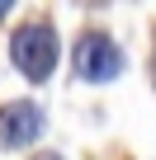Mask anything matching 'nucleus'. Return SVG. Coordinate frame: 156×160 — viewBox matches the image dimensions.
<instances>
[{"label": "nucleus", "instance_id": "3", "mask_svg": "<svg viewBox=\"0 0 156 160\" xmlns=\"http://www.w3.org/2000/svg\"><path fill=\"white\" fill-rule=\"evenodd\" d=\"M38 132H43V118L29 104H14V108H5V118H0V137L5 141H33Z\"/></svg>", "mask_w": 156, "mask_h": 160}, {"label": "nucleus", "instance_id": "1", "mask_svg": "<svg viewBox=\"0 0 156 160\" xmlns=\"http://www.w3.org/2000/svg\"><path fill=\"white\" fill-rule=\"evenodd\" d=\"M14 66L29 80H47V71L57 66V38L47 24H24L14 33Z\"/></svg>", "mask_w": 156, "mask_h": 160}, {"label": "nucleus", "instance_id": "2", "mask_svg": "<svg viewBox=\"0 0 156 160\" xmlns=\"http://www.w3.org/2000/svg\"><path fill=\"white\" fill-rule=\"evenodd\" d=\"M76 66H81L85 80H114L118 66H123V52H118L104 33H90L81 47H76Z\"/></svg>", "mask_w": 156, "mask_h": 160}]
</instances>
